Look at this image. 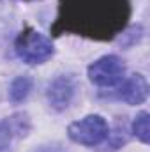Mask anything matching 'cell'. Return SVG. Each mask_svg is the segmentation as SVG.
<instances>
[{"mask_svg":"<svg viewBox=\"0 0 150 152\" xmlns=\"http://www.w3.org/2000/svg\"><path fill=\"white\" fill-rule=\"evenodd\" d=\"M16 53L25 64H44L53 57L55 48L51 39L36 30L21 32L16 39Z\"/></svg>","mask_w":150,"mask_h":152,"instance_id":"obj_1","label":"cell"},{"mask_svg":"<svg viewBox=\"0 0 150 152\" xmlns=\"http://www.w3.org/2000/svg\"><path fill=\"white\" fill-rule=\"evenodd\" d=\"M67 134L74 143L94 147L110 136V126L101 115H87L85 118L69 124Z\"/></svg>","mask_w":150,"mask_h":152,"instance_id":"obj_2","label":"cell"},{"mask_svg":"<svg viewBox=\"0 0 150 152\" xmlns=\"http://www.w3.org/2000/svg\"><path fill=\"white\" fill-rule=\"evenodd\" d=\"M125 73L122 58L117 55H104L88 66V78L97 87H113L117 85Z\"/></svg>","mask_w":150,"mask_h":152,"instance_id":"obj_3","label":"cell"},{"mask_svg":"<svg viewBox=\"0 0 150 152\" xmlns=\"http://www.w3.org/2000/svg\"><path fill=\"white\" fill-rule=\"evenodd\" d=\"M76 92V81L71 76H57L46 88V97L50 106L55 110H64L69 106Z\"/></svg>","mask_w":150,"mask_h":152,"instance_id":"obj_4","label":"cell"},{"mask_svg":"<svg viewBox=\"0 0 150 152\" xmlns=\"http://www.w3.org/2000/svg\"><path fill=\"white\" fill-rule=\"evenodd\" d=\"M149 97V83L143 75H133L120 88V99L127 104H141Z\"/></svg>","mask_w":150,"mask_h":152,"instance_id":"obj_5","label":"cell"},{"mask_svg":"<svg viewBox=\"0 0 150 152\" xmlns=\"http://www.w3.org/2000/svg\"><path fill=\"white\" fill-rule=\"evenodd\" d=\"M32 78L30 76H18L12 80L11 87H9V99L12 103H21L28 97L30 90H32Z\"/></svg>","mask_w":150,"mask_h":152,"instance_id":"obj_6","label":"cell"},{"mask_svg":"<svg viewBox=\"0 0 150 152\" xmlns=\"http://www.w3.org/2000/svg\"><path fill=\"white\" fill-rule=\"evenodd\" d=\"M150 115L147 112H141V113H138L134 117V120H133V133H134V136L141 142V143H149L150 140Z\"/></svg>","mask_w":150,"mask_h":152,"instance_id":"obj_7","label":"cell"},{"mask_svg":"<svg viewBox=\"0 0 150 152\" xmlns=\"http://www.w3.org/2000/svg\"><path fill=\"white\" fill-rule=\"evenodd\" d=\"M14 136H16V133H14L9 118L0 120V152H5L9 149V145H11Z\"/></svg>","mask_w":150,"mask_h":152,"instance_id":"obj_8","label":"cell"},{"mask_svg":"<svg viewBox=\"0 0 150 152\" xmlns=\"http://www.w3.org/2000/svg\"><path fill=\"white\" fill-rule=\"evenodd\" d=\"M37 152H67V151H64V149H60V147H42V149H39Z\"/></svg>","mask_w":150,"mask_h":152,"instance_id":"obj_9","label":"cell"}]
</instances>
